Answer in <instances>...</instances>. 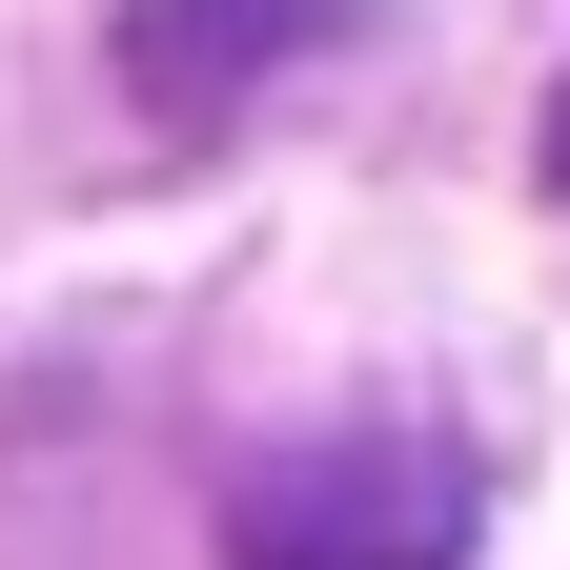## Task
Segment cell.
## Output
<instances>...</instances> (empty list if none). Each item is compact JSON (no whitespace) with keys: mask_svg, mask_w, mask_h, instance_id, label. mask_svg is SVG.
<instances>
[{"mask_svg":"<svg viewBox=\"0 0 570 570\" xmlns=\"http://www.w3.org/2000/svg\"><path fill=\"white\" fill-rule=\"evenodd\" d=\"M225 550L245 570H449L469 550V469L428 428H326V449H265L225 489Z\"/></svg>","mask_w":570,"mask_h":570,"instance_id":"cell-1","label":"cell"},{"mask_svg":"<svg viewBox=\"0 0 570 570\" xmlns=\"http://www.w3.org/2000/svg\"><path fill=\"white\" fill-rule=\"evenodd\" d=\"M387 0H122V102L164 142H225L265 122V82H306V61H346Z\"/></svg>","mask_w":570,"mask_h":570,"instance_id":"cell-2","label":"cell"},{"mask_svg":"<svg viewBox=\"0 0 570 570\" xmlns=\"http://www.w3.org/2000/svg\"><path fill=\"white\" fill-rule=\"evenodd\" d=\"M550 184H570V82H550Z\"/></svg>","mask_w":570,"mask_h":570,"instance_id":"cell-3","label":"cell"}]
</instances>
